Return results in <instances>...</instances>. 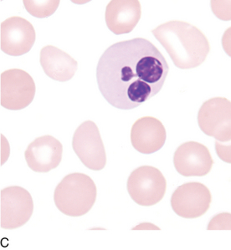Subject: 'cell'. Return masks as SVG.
Wrapping results in <instances>:
<instances>
[{"label":"cell","instance_id":"cell-1","mask_svg":"<svg viewBox=\"0 0 231 250\" xmlns=\"http://www.w3.org/2000/svg\"><path fill=\"white\" fill-rule=\"evenodd\" d=\"M169 65L146 39L122 41L109 47L97 68L98 87L110 105L132 110L160 92Z\"/></svg>","mask_w":231,"mask_h":250},{"label":"cell","instance_id":"cell-2","mask_svg":"<svg viewBox=\"0 0 231 250\" xmlns=\"http://www.w3.org/2000/svg\"><path fill=\"white\" fill-rule=\"evenodd\" d=\"M152 33L168 53L173 64L182 70L199 66L210 51L204 33L187 22L169 21L152 29Z\"/></svg>","mask_w":231,"mask_h":250},{"label":"cell","instance_id":"cell-3","mask_svg":"<svg viewBox=\"0 0 231 250\" xmlns=\"http://www.w3.org/2000/svg\"><path fill=\"white\" fill-rule=\"evenodd\" d=\"M97 186L87 175L75 172L65 176L55 190L56 206L64 215L81 217L92 208Z\"/></svg>","mask_w":231,"mask_h":250},{"label":"cell","instance_id":"cell-4","mask_svg":"<svg viewBox=\"0 0 231 250\" xmlns=\"http://www.w3.org/2000/svg\"><path fill=\"white\" fill-rule=\"evenodd\" d=\"M167 181L158 168L143 166L134 170L127 180L130 197L140 206H153L164 198Z\"/></svg>","mask_w":231,"mask_h":250},{"label":"cell","instance_id":"cell-5","mask_svg":"<svg viewBox=\"0 0 231 250\" xmlns=\"http://www.w3.org/2000/svg\"><path fill=\"white\" fill-rule=\"evenodd\" d=\"M72 147L87 168L101 171L105 167L106 154L96 123L86 121L79 125L74 133Z\"/></svg>","mask_w":231,"mask_h":250},{"label":"cell","instance_id":"cell-6","mask_svg":"<svg viewBox=\"0 0 231 250\" xmlns=\"http://www.w3.org/2000/svg\"><path fill=\"white\" fill-rule=\"evenodd\" d=\"M35 82L24 70L10 69L1 74V105L11 111L26 108L35 98Z\"/></svg>","mask_w":231,"mask_h":250},{"label":"cell","instance_id":"cell-7","mask_svg":"<svg viewBox=\"0 0 231 250\" xmlns=\"http://www.w3.org/2000/svg\"><path fill=\"white\" fill-rule=\"evenodd\" d=\"M201 131L221 143L231 139V103L226 98H212L203 104L198 114Z\"/></svg>","mask_w":231,"mask_h":250},{"label":"cell","instance_id":"cell-8","mask_svg":"<svg viewBox=\"0 0 231 250\" xmlns=\"http://www.w3.org/2000/svg\"><path fill=\"white\" fill-rule=\"evenodd\" d=\"M34 203L26 189L12 186L1 191V228L15 229L22 227L32 216Z\"/></svg>","mask_w":231,"mask_h":250},{"label":"cell","instance_id":"cell-9","mask_svg":"<svg viewBox=\"0 0 231 250\" xmlns=\"http://www.w3.org/2000/svg\"><path fill=\"white\" fill-rule=\"evenodd\" d=\"M212 196L208 188L200 183H188L176 189L171 206L177 215L184 218H197L207 212Z\"/></svg>","mask_w":231,"mask_h":250},{"label":"cell","instance_id":"cell-10","mask_svg":"<svg viewBox=\"0 0 231 250\" xmlns=\"http://www.w3.org/2000/svg\"><path fill=\"white\" fill-rule=\"evenodd\" d=\"M35 39L34 27L23 18L15 16L1 23L0 45L6 55L23 56L32 49Z\"/></svg>","mask_w":231,"mask_h":250},{"label":"cell","instance_id":"cell-11","mask_svg":"<svg viewBox=\"0 0 231 250\" xmlns=\"http://www.w3.org/2000/svg\"><path fill=\"white\" fill-rule=\"evenodd\" d=\"M173 164L177 172L184 177H203L210 173L214 160L205 145L188 142L176 150Z\"/></svg>","mask_w":231,"mask_h":250},{"label":"cell","instance_id":"cell-12","mask_svg":"<svg viewBox=\"0 0 231 250\" xmlns=\"http://www.w3.org/2000/svg\"><path fill=\"white\" fill-rule=\"evenodd\" d=\"M63 146L52 136H43L30 143L24 152L29 168L35 172H49L62 160Z\"/></svg>","mask_w":231,"mask_h":250},{"label":"cell","instance_id":"cell-13","mask_svg":"<svg viewBox=\"0 0 231 250\" xmlns=\"http://www.w3.org/2000/svg\"><path fill=\"white\" fill-rule=\"evenodd\" d=\"M167 134L163 123L155 117H142L131 131L132 145L143 154H152L164 146Z\"/></svg>","mask_w":231,"mask_h":250},{"label":"cell","instance_id":"cell-14","mask_svg":"<svg viewBox=\"0 0 231 250\" xmlns=\"http://www.w3.org/2000/svg\"><path fill=\"white\" fill-rule=\"evenodd\" d=\"M142 9L138 0H113L106 6V25L115 35L132 32L140 21Z\"/></svg>","mask_w":231,"mask_h":250},{"label":"cell","instance_id":"cell-15","mask_svg":"<svg viewBox=\"0 0 231 250\" xmlns=\"http://www.w3.org/2000/svg\"><path fill=\"white\" fill-rule=\"evenodd\" d=\"M40 62L46 76L56 82L70 81L78 68L76 60L53 45H47L41 50Z\"/></svg>","mask_w":231,"mask_h":250},{"label":"cell","instance_id":"cell-16","mask_svg":"<svg viewBox=\"0 0 231 250\" xmlns=\"http://www.w3.org/2000/svg\"><path fill=\"white\" fill-rule=\"evenodd\" d=\"M60 1H23V5L30 15L36 18H46L52 15L58 8Z\"/></svg>","mask_w":231,"mask_h":250}]
</instances>
